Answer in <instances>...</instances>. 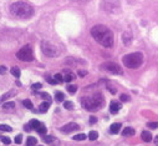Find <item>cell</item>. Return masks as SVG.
<instances>
[{"label": "cell", "instance_id": "1", "mask_svg": "<svg viewBox=\"0 0 158 146\" xmlns=\"http://www.w3.org/2000/svg\"><path fill=\"white\" fill-rule=\"evenodd\" d=\"M92 38L103 48H111L113 45V32L105 25H95L91 29Z\"/></svg>", "mask_w": 158, "mask_h": 146}, {"label": "cell", "instance_id": "2", "mask_svg": "<svg viewBox=\"0 0 158 146\" xmlns=\"http://www.w3.org/2000/svg\"><path fill=\"white\" fill-rule=\"evenodd\" d=\"M81 104H82V107L87 111H97L100 109H102V106L105 104V99H103L102 94L96 92V94L82 97Z\"/></svg>", "mask_w": 158, "mask_h": 146}, {"label": "cell", "instance_id": "3", "mask_svg": "<svg viewBox=\"0 0 158 146\" xmlns=\"http://www.w3.org/2000/svg\"><path fill=\"white\" fill-rule=\"evenodd\" d=\"M10 13L19 19H29L34 14V9L30 4L24 2H16L10 6Z\"/></svg>", "mask_w": 158, "mask_h": 146}, {"label": "cell", "instance_id": "4", "mask_svg": "<svg viewBox=\"0 0 158 146\" xmlns=\"http://www.w3.org/2000/svg\"><path fill=\"white\" fill-rule=\"evenodd\" d=\"M122 62L128 69H138L143 62V54L142 53H131L122 58Z\"/></svg>", "mask_w": 158, "mask_h": 146}, {"label": "cell", "instance_id": "5", "mask_svg": "<svg viewBox=\"0 0 158 146\" xmlns=\"http://www.w3.org/2000/svg\"><path fill=\"white\" fill-rule=\"evenodd\" d=\"M16 58L21 61H32L34 60V54H32V50L29 45L21 48L18 53H16Z\"/></svg>", "mask_w": 158, "mask_h": 146}, {"label": "cell", "instance_id": "6", "mask_svg": "<svg viewBox=\"0 0 158 146\" xmlns=\"http://www.w3.org/2000/svg\"><path fill=\"white\" fill-rule=\"evenodd\" d=\"M41 49H43V53H44L46 56H49V58H55V56H57V54H59L56 46L52 45V44L49 43V41H43V43H41Z\"/></svg>", "mask_w": 158, "mask_h": 146}, {"label": "cell", "instance_id": "7", "mask_svg": "<svg viewBox=\"0 0 158 146\" xmlns=\"http://www.w3.org/2000/svg\"><path fill=\"white\" fill-rule=\"evenodd\" d=\"M102 69L111 72L113 75H122L123 74V70L121 69V66L117 65L116 62H105V64H102Z\"/></svg>", "mask_w": 158, "mask_h": 146}, {"label": "cell", "instance_id": "8", "mask_svg": "<svg viewBox=\"0 0 158 146\" xmlns=\"http://www.w3.org/2000/svg\"><path fill=\"white\" fill-rule=\"evenodd\" d=\"M77 129H78V125H77V124L70 122V124H66L65 126H62L60 130H61L62 132H72V131H75V130H77Z\"/></svg>", "mask_w": 158, "mask_h": 146}, {"label": "cell", "instance_id": "9", "mask_svg": "<svg viewBox=\"0 0 158 146\" xmlns=\"http://www.w3.org/2000/svg\"><path fill=\"white\" fill-rule=\"evenodd\" d=\"M121 107H122L121 102H117V101H112V102L110 104V111H111L112 114H116V113H118V111L121 110Z\"/></svg>", "mask_w": 158, "mask_h": 146}, {"label": "cell", "instance_id": "10", "mask_svg": "<svg viewBox=\"0 0 158 146\" xmlns=\"http://www.w3.org/2000/svg\"><path fill=\"white\" fill-rule=\"evenodd\" d=\"M64 72H65V75H64V81H65V83H71V81L75 79V75L72 74L71 71H69V70H65Z\"/></svg>", "mask_w": 158, "mask_h": 146}, {"label": "cell", "instance_id": "11", "mask_svg": "<svg viewBox=\"0 0 158 146\" xmlns=\"http://www.w3.org/2000/svg\"><path fill=\"white\" fill-rule=\"evenodd\" d=\"M49 107H50V101H44L40 104V106H39V111L40 113H46L49 110Z\"/></svg>", "mask_w": 158, "mask_h": 146}, {"label": "cell", "instance_id": "12", "mask_svg": "<svg viewBox=\"0 0 158 146\" xmlns=\"http://www.w3.org/2000/svg\"><path fill=\"white\" fill-rule=\"evenodd\" d=\"M141 137H142V140H143V141H146V142L152 141V135H151V132H149V131H142Z\"/></svg>", "mask_w": 158, "mask_h": 146}, {"label": "cell", "instance_id": "13", "mask_svg": "<svg viewBox=\"0 0 158 146\" xmlns=\"http://www.w3.org/2000/svg\"><path fill=\"white\" fill-rule=\"evenodd\" d=\"M120 130H121V124H118V122L112 124L111 127H110V131L112 134H118V132H120Z\"/></svg>", "mask_w": 158, "mask_h": 146}, {"label": "cell", "instance_id": "14", "mask_svg": "<svg viewBox=\"0 0 158 146\" xmlns=\"http://www.w3.org/2000/svg\"><path fill=\"white\" fill-rule=\"evenodd\" d=\"M122 135L123 136H132V135H135V130L132 127H126V129H123Z\"/></svg>", "mask_w": 158, "mask_h": 146}, {"label": "cell", "instance_id": "15", "mask_svg": "<svg viewBox=\"0 0 158 146\" xmlns=\"http://www.w3.org/2000/svg\"><path fill=\"white\" fill-rule=\"evenodd\" d=\"M43 140H44V142H45V144H54V142H56V141H57V140H56V137H54V136H49V135H48V136H44V139H43Z\"/></svg>", "mask_w": 158, "mask_h": 146}, {"label": "cell", "instance_id": "16", "mask_svg": "<svg viewBox=\"0 0 158 146\" xmlns=\"http://www.w3.org/2000/svg\"><path fill=\"white\" fill-rule=\"evenodd\" d=\"M10 72H11V75H14L15 78H20V75H21V71H20L19 67H13L10 70Z\"/></svg>", "mask_w": 158, "mask_h": 146}, {"label": "cell", "instance_id": "17", "mask_svg": "<svg viewBox=\"0 0 158 146\" xmlns=\"http://www.w3.org/2000/svg\"><path fill=\"white\" fill-rule=\"evenodd\" d=\"M36 144H37V140H36L35 137L29 136V137L26 139V145H27V146H32V145H36Z\"/></svg>", "mask_w": 158, "mask_h": 146}, {"label": "cell", "instance_id": "18", "mask_svg": "<svg viewBox=\"0 0 158 146\" xmlns=\"http://www.w3.org/2000/svg\"><path fill=\"white\" fill-rule=\"evenodd\" d=\"M36 131H37L39 134H40V135H45V134H46V126L41 122V124H40V126H39V127L36 129Z\"/></svg>", "mask_w": 158, "mask_h": 146}, {"label": "cell", "instance_id": "19", "mask_svg": "<svg viewBox=\"0 0 158 146\" xmlns=\"http://www.w3.org/2000/svg\"><path fill=\"white\" fill-rule=\"evenodd\" d=\"M3 109L4 110H13V109H15V104L14 102H5L3 105Z\"/></svg>", "mask_w": 158, "mask_h": 146}, {"label": "cell", "instance_id": "20", "mask_svg": "<svg viewBox=\"0 0 158 146\" xmlns=\"http://www.w3.org/2000/svg\"><path fill=\"white\" fill-rule=\"evenodd\" d=\"M29 124H30V126H31V129H34V130H36V129H37L39 126H40V124H41V122H40V121H39V120H31V121H30Z\"/></svg>", "mask_w": 158, "mask_h": 146}, {"label": "cell", "instance_id": "21", "mask_svg": "<svg viewBox=\"0 0 158 146\" xmlns=\"http://www.w3.org/2000/svg\"><path fill=\"white\" fill-rule=\"evenodd\" d=\"M122 40H123V43H125L126 45H130V43H131V36H130V34L125 32L123 36H122Z\"/></svg>", "mask_w": 158, "mask_h": 146}, {"label": "cell", "instance_id": "22", "mask_svg": "<svg viewBox=\"0 0 158 146\" xmlns=\"http://www.w3.org/2000/svg\"><path fill=\"white\" fill-rule=\"evenodd\" d=\"M23 105H24L26 109H29V110H32V109H34V106H32V102H31L29 99L24 100V101H23Z\"/></svg>", "mask_w": 158, "mask_h": 146}, {"label": "cell", "instance_id": "23", "mask_svg": "<svg viewBox=\"0 0 158 146\" xmlns=\"http://www.w3.org/2000/svg\"><path fill=\"white\" fill-rule=\"evenodd\" d=\"M55 99H56V101L61 102V101H64V99H65V95H64L61 91H57V92L55 94Z\"/></svg>", "mask_w": 158, "mask_h": 146}, {"label": "cell", "instance_id": "24", "mask_svg": "<svg viewBox=\"0 0 158 146\" xmlns=\"http://www.w3.org/2000/svg\"><path fill=\"white\" fill-rule=\"evenodd\" d=\"M97 137H98V132H97V131H90V134H89V139H90L91 141L96 140Z\"/></svg>", "mask_w": 158, "mask_h": 146}, {"label": "cell", "instance_id": "25", "mask_svg": "<svg viewBox=\"0 0 158 146\" xmlns=\"http://www.w3.org/2000/svg\"><path fill=\"white\" fill-rule=\"evenodd\" d=\"M85 139H86V135L85 134H77V135L73 136V140H76V141H82Z\"/></svg>", "mask_w": 158, "mask_h": 146}, {"label": "cell", "instance_id": "26", "mask_svg": "<svg viewBox=\"0 0 158 146\" xmlns=\"http://www.w3.org/2000/svg\"><path fill=\"white\" fill-rule=\"evenodd\" d=\"M67 91L70 94H75L77 91V86L76 85H67Z\"/></svg>", "mask_w": 158, "mask_h": 146}, {"label": "cell", "instance_id": "27", "mask_svg": "<svg viewBox=\"0 0 158 146\" xmlns=\"http://www.w3.org/2000/svg\"><path fill=\"white\" fill-rule=\"evenodd\" d=\"M13 129L10 127V126H8V125H0V131H5V132H10Z\"/></svg>", "mask_w": 158, "mask_h": 146}, {"label": "cell", "instance_id": "28", "mask_svg": "<svg viewBox=\"0 0 158 146\" xmlns=\"http://www.w3.org/2000/svg\"><path fill=\"white\" fill-rule=\"evenodd\" d=\"M64 107L67 109V110H72V109H73V104L71 101H65L64 102Z\"/></svg>", "mask_w": 158, "mask_h": 146}, {"label": "cell", "instance_id": "29", "mask_svg": "<svg viewBox=\"0 0 158 146\" xmlns=\"http://www.w3.org/2000/svg\"><path fill=\"white\" fill-rule=\"evenodd\" d=\"M40 96H41L45 101H51V97H50V95H49L48 92H41V94H40Z\"/></svg>", "mask_w": 158, "mask_h": 146}, {"label": "cell", "instance_id": "30", "mask_svg": "<svg viewBox=\"0 0 158 146\" xmlns=\"http://www.w3.org/2000/svg\"><path fill=\"white\" fill-rule=\"evenodd\" d=\"M55 79L57 83H62L64 81V75L62 74H55Z\"/></svg>", "mask_w": 158, "mask_h": 146}, {"label": "cell", "instance_id": "31", "mask_svg": "<svg viewBox=\"0 0 158 146\" xmlns=\"http://www.w3.org/2000/svg\"><path fill=\"white\" fill-rule=\"evenodd\" d=\"M46 80H48V83H50L51 85H56V84H57V81H56L55 78L52 79V78H50V76H46Z\"/></svg>", "mask_w": 158, "mask_h": 146}, {"label": "cell", "instance_id": "32", "mask_svg": "<svg viewBox=\"0 0 158 146\" xmlns=\"http://www.w3.org/2000/svg\"><path fill=\"white\" fill-rule=\"evenodd\" d=\"M147 126L149 129H158V122H148Z\"/></svg>", "mask_w": 158, "mask_h": 146}, {"label": "cell", "instance_id": "33", "mask_svg": "<svg viewBox=\"0 0 158 146\" xmlns=\"http://www.w3.org/2000/svg\"><path fill=\"white\" fill-rule=\"evenodd\" d=\"M2 141H3V144H5V145H10L11 144V140L9 139V137H2Z\"/></svg>", "mask_w": 158, "mask_h": 146}, {"label": "cell", "instance_id": "34", "mask_svg": "<svg viewBox=\"0 0 158 146\" xmlns=\"http://www.w3.org/2000/svg\"><path fill=\"white\" fill-rule=\"evenodd\" d=\"M41 86H43V85H41L40 83H36V84H34V85L31 86V89H32V90H39V89H41Z\"/></svg>", "mask_w": 158, "mask_h": 146}, {"label": "cell", "instance_id": "35", "mask_svg": "<svg viewBox=\"0 0 158 146\" xmlns=\"http://www.w3.org/2000/svg\"><path fill=\"white\" fill-rule=\"evenodd\" d=\"M121 101H123V102H125V101H130V96L126 95V94H122V95H121Z\"/></svg>", "mask_w": 158, "mask_h": 146}, {"label": "cell", "instance_id": "36", "mask_svg": "<svg viewBox=\"0 0 158 146\" xmlns=\"http://www.w3.org/2000/svg\"><path fill=\"white\" fill-rule=\"evenodd\" d=\"M78 75H80L81 78H84V76L87 75V71L86 70H78Z\"/></svg>", "mask_w": 158, "mask_h": 146}, {"label": "cell", "instance_id": "37", "mask_svg": "<svg viewBox=\"0 0 158 146\" xmlns=\"http://www.w3.org/2000/svg\"><path fill=\"white\" fill-rule=\"evenodd\" d=\"M15 142H16V144H20V142H21V135H18V136L15 137Z\"/></svg>", "mask_w": 158, "mask_h": 146}, {"label": "cell", "instance_id": "38", "mask_svg": "<svg viewBox=\"0 0 158 146\" xmlns=\"http://www.w3.org/2000/svg\"><path fill=\"white\" fill-rule=\"evenodd\" d=\"M26 131H30L31 130V126H30V124H27V125H25V127H24Z\"/></svg>", "mask_w": 158, "mask_h": 146}, {"label": "cell", "instance_id": "39", "mask_svg": "<svg viewBox=\"0 0 158 146\" xmlns=\"http://www.w3.org/2000/svg\"><path fill=\"white\" fill-rule=\"evenodd\" d=\"M5 71H6V69H5V67H2V66H0V74H4Z\"/></svg>", "mask_w": 158, "mask_h": 146}, {"label": "cell", "instance_id": "40", "mask_svg": "<svg viewBox=\"0 0 158 146\" xmlns=\"http://www.w3.org/2000/svg\"><path fill=\"white\" fill-rule=\"evenodd\" d=\"M90 122H91V124H94V122H96V118H94V116H92V118L90 119Z\"/></svg>", "mask_w": 158, "mask_h": 146}, {"label": "cell", "instance_id": "41", "mask_svg": "<svg viewBox=\"0 0 158 146\" xmlns=\"http://www.w3.org/2000/svg\"><path fill=\"white\" fill-rule=\"evenodd\" d=\"M154 144H156V145H158V135L154 137Z\"/></svg>", "mask_w": 158, "mask_h": 146}]
</instances>
